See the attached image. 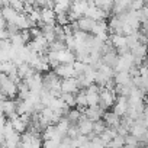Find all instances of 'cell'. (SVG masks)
Wrapping results in <instances>:
<instances>
[{
    "mask_svg": "<svg viewBox=\"0 0 148 148\" xmlns=\"http://www.w3.org/2000/svg\"><path fill=\"white\" fill-rule=\"evenodd\" d=\"M47 57H48L49 65H52L54 68L58 64H74L76 62V55L68 48H62L60 51H49Z\"/></svg>",
    "mask_w": 148,
    "mask_h": 148,
    "instance_id": "6da1fadb",
    "label": "cell"
},
{
    "mask_svg": "<svg viewBox=\"0 0 148 148\" xmlns=\"http://www.w3.org/2000/svg\"><path fill=\"white\" fill-rule=\"evenodd\" d=\"M134 65H135V58H134L132 52L125 51V52L118 55V60L113 65V70H115V73H123V71L129 73Z\"/></svg>",
    "mask_w": 148,
    "mask_h": 148,
    "instance_id": "7a4b0ae2",
    "label": "cell"
},
{
    "mask_svg": "<svg viewBox=\"0 0 148 148\" xmlns=\"http://www.w3.org/2000/svg\"><path fill=\"white\" fill-rule=\"evenodd\" d=\"M42 79H44V90H47V92H49L55 96L61 95V79L54 71L47 73Z\"/></svg>",
    "mask_w": 148,
    "mask_h": 148,
    "instance_id": "3957f363",
    "label": "cell"
},
{
    "mask_svg": "<svg viewBox=\"0 0 148 148\" xmlns=\"http://www.w3.org/2000/svg\"><path fill=\"white\" fill-rule=\"evenodd\" d=\"M118 99V95L115 92V89H109V87H100V103L99 106L105 110L108 108H112L115 105Z\"/></svg>",
    "mask_w": 148,
    "mask_h": 148,
    "instance_id": "277c9868",
    "label": "cell"
},
{
    "mask_svg": "<svg viewBox=\"0 0 148 148\" xmlns=\"http://www.w3.org/2000/svg\"><path fill=\"white\" fill-rule=\"evenodd\" d=\"M86 90V99H87V108H95L99 106L100 103V86H97L96 83L89 86Z\"/></svg>",
    "mask_w": 148,
    "mask_h": 148,
    "instance_id": "5b68a950",
    "label": "cell"
},
{
    "mask_svg": "<svg viewBox=\"0 0 148 148\" xmlns=\"http://www.w3.org/2000/svg\"><path fill=\"white\" fill-rule=\"evenodd\" d=\"M25 84L28 86L29 92L41 95L44 92V79L39 73H35L34 76H31L28 80H25Z\"/></svg>",
    "mask_w": 148,
    "mask_h": 148,
    "instance_id": "8992f818",
    "label": "cell"
},
{
    "mask_svg": "<svg viewBox=\"0 0 148 148\" xmlns=\"http://www.w3.org/2000/svg\"><path fill=\"white\" fill-rule=\"evenodd\" d=\"M109 42L119 54H122L125 51H129L128 47H126V36L122 35V34H110L109 35Z\"/></svg>",
    "mask_w": 148,
    "mask_h": 148,
    "instance_id": "52a82bcc",
    "label": "cell"
},
{
    "mask_svg": "<svg viewBox=\"0 0 148 148\" xmlns=\"http://www.w3.org/2000/svg\"><path fill=\"white\" fill-rule=\"evenodd\" d=\"M54 73L60 79H71V77H77V73L74 70L73 64H58L54 68Z\"/></svg>",
    "mask_w": 148,
    "mask_h": 148,
    "instance_id": "ba28073f",
    "label": "cell"
},
{
    "mask_svg": "<svg viewBox=\"0 0 148 148\" xmlns=\"http://www.w3.org/2000/svg\"><path fill=\"white\" fill-rule=\"evenodd\" d=\"M80 89L77 77H71V79H62L61 80V93H71L76 95Z\"/></svg>",
    "mask_w": 148,
    "mask_h": 148,
    "instance_id": "9c48e42d",
    "label": "cell"
},
{
    "mask_svg": "<svg viewBox=\"0 0 148 148\" xmlns=\"http://www.w3.org/2000/svg\"><path fill=\"white\" fill-rule=\"evenodd\" d=\"M112 112L116 113L119 118H123L126 115V112H128V97L126 96H118Z\"/></svg>",
    "mask_w": 148,
    "mask_h": 148,
    "instance_id": "30bf717a",
    "label": "cell"
},
{
    "mask_svg": "<svg viewBox=\"0 0 148 148\" xmlns=\"http://www.w3.org/2000/svg\"><path fill=\"white\" fill-rule=\"evenodd\" d=\"M84 16H87V18L96 21V22H99V21H106V18H108V15H106L103 10H100L95 3H90V5H89L87 12H86Z\"/></svg>",
    "mask_w": 148,
    "mask_h": 148,
    "instance_id": "8fae6325",
    "label": "cell"
},
{
    "mask_svg": "<svg viewBox=\"0 0 148 148\" xmlns=\"http://www.w3.org/2000/svg\"><path fill=\"white\" fill-rule=\"evenodd\" d=\"M131 52H132V55H134V58H135V65H139L141 62H144V60H147V55H148V45L139 44V45L135 47Z\"/></svg>",
    "mask_w": 148,
    "mask_h": 148,
    "instance_id": "7c38bea8",
    "label": "cell"
},
{
    "mask_svg": "<svg viewBox=\"0 0 148 148\" xmlns=\"http://www.w3.org/2000/svg\"><path fill=\"white\" fill-rule=\"evenodd\" d=\"M76 25H77V29L79 31H83V32H87V34H92L95 25H96V21L87 18V16H82L80 19L76 21Z\"/></svg>",
    "mask_w": 148,
    "mask_h": 148,
    "instance_id": "4fadbf2b",
    "label": "cell"
},
{
    "mask_svg": "<svg viewBox=\"0 0 148 148\" xmlns=\"http://www.w3.org/2000/svg\"><path fill=\"white\" fill-rule=\"evenodd\" d=\"M2 15H3L6 23H8V25H13V26H16V22H18V19H19V16H21V13L16 12V10H13L10 6L3 8V9H2Z\"/></svg>",
    "mask_w": 148,
    "mask_h": 148,
    "instance_id": "5bb4252c",
    "label": "cell"
},
{
    "mask_svg": "<svg viewBox=\"0 0 148 148\" xmlns=\"http://www.w3.org/2000/svg\"><path fill=\"white\" fill-rule=\"evenodd\" d=\"M83 115H84L89 121L97 122V121H100V118L105 115V110H103L100 106H95V108H87V109H84V110H83Z\"/></svg>",
    "mask_w": 148,
    "mask_h": 148,
    "instance_id": "9a60e30c",
    "label": "cell"
},
{
    "mask_svg": "<svg viewBox=\"0 0 148 148\" xmlns=\"http://www.w3.org/2000/svg\"><path fill=\"white\" fill-rule=\"evenodd\" d=\"M35 73H36L35 68L31 64H28V62H22V64L18 65V76L22 80H28L31 76H34Z\"/></svg>",
    "mask_w": 148,
    "mask_h": 148,
    "instance_id": "2e32d148",
    "label": "cell"
},
{
    "mask_svg": "<svg viewBox=\"0 0 148 148\" xmlns=\"http://www.w3.org/2000/svg\"><path fill=\"white\" fill-rule=\"evenodd\" d=\"M77 128H79V132L82 135H92L93 134V122L89 121L84 115L82 116V119L77 122Z\"/></svg>",
    "mask_w": 148,
    "mask_h": 148,
    "instance_id": "e0dca14e",
    "label": "cell"
},
{
    "mask_svg": "<svg viewBox=\"0 0 148 148\" xmlns=\"http://www.w3.org/2000/svg\"><path fill=\"white\" fill-rule=\"evenodd\" d=\"M21 141H22L21 134L13 132L12 135H9V136L5 138V144L2 147L3 148H21Z\"/></svg>",
    "mask_w": 148,
    "mask_h": 148,
    "instance_id": "ac0fdd59",
    "label": "cell"
},
{
    "mask_svg": "<svg viewBox=\"0 0 148 148\" xmlns=\"http://www.w3.org/2000/svg\"><path fill=\"white\" fill-rule=\"evenodd\" d=\"M113 82L118 86H131L132 84V76H131L129 73H126V71H123V73H115Z\"/></svg>",
    "mask_w": 148,
    "mask_h": 148,
    "instance_id": "d6986e66",
    "label": "cell"
},
{
    "mask_svg": "<svg viewBox=\"0 0 148 148\" xmlns=\"http://www.w3.org/2000/svg\"><path fill=\"white\" fill-rule=\"evenodd\" d=\"M55 12L54 9H41V23L42 25H55Z\"/></svg>",
    "mask_w": 148,
    "mask_h": 148,
    "instance_id": "ffe728a7",
    "label": "cell"
},
{
    "mask_svg": "<svg viewBox=\"0 0 148 148\" xmlns=\"http://www.w3.org/2000/svg\"><path fill=\"white\" fill-rule=\"evenodd\" d=\"M103 118H105L106 126H109V128H118V126L121 125V121H122V119H121L116 113H113V112H105Z\"/></svg>",
    "mask_w": 148,
    "mask_h": 148,
    "instance_id": "44dd1931",
    "label": "cell"
},
{
    "mask_svg": "<svg viewBox=\"0 0 148 148\" xmlns=\"http://www.w3.org/2000/svg\"><path fill=\"white\" fill-rule=\"evenodd\" d=\"M131 3H132V0H113V13L119 15V13L129 10Z\"/></svg>",
    "mask_w": 148,
    "mask_h": 148,
    "instance_id": "7402d4cb",
    "label": "cell"
},
{
    "mask_svg": "<svg viewBox=\"0 0 148 148\" xmlns=\"http://www.w3.org/2000/svg\"><path fill=\"white\" fill-rule=\"evenodd\" d=\"M3 115H5V116H8L9 119H10L12 116L18 115V113H16V102H15V100L6 99L5 106H3Z\"/></svg>",
    "mask_w": 148,
    "mask_h": 148,
    "instance_id": "603a6c76",
    "label": "cell"
},
{
    "mask_svg": "<svg viewBox=\"0 0 148 148\" xmlns=\"http://www.w3.org/2000/svg\"><path fill=\"white\" fill-rule=\"evenodd\" d=\"M100 10H103L106 15L113 12V0H95L93 2Z\"/></svg>",
    "mask_w": 148,
    "mask_h": 148,
    "instance_id": "cb8c5ba5",
    "label": "cell"
},
{
    "mask_svg": "<svg viewBox=\"0 0 148 148\" xmlns=\"http://www.w3.org/2000/svg\"><path fill=\"white\" fill-rule=\"evenodd\" d=\"M76 106H79L82 112L84 110V108H87L86 90H80V92H77V93H76Z\"/></svg>",
    "mask_w": 148,
    "mask_h": 148,
    "instance_id": "d4e9b609",
    "label": "cell"
},
{
    "mask_svg": "<svg viewBox=\"0 0 148 148\" xmlns=\"http://www.w3.org/2000/svg\"><path fill=\"white\" fill-rule=\"evenodd\" d=\"M82 116H83V112L80 109H70L67 112V119L70 122H79L82 119Z\"/></svg>",
    "mask_w": 148,
    "mask_h": 148,
    "instance_id": "484cf974",
    "label": "cell"
},
{
    "mask_svg": "<svg viewBox=\"0 0 148 148\" xmlns=\"http://www.w3.org/2000/svg\"><path fill=\"white\" fill-rule=\"evenodd\" d=\"M60 97L62 99V102H64L68 108H74V106H76V95H71V93H61Z\"/></svg>",
    "mask_w": 148,
    "mask_h": 148,
    "instance_id": "4316f807",
    "label": "cell"
},
{
    "mask_svg": "<svg viewBox=\"0 0 148 148\" xmlns=\"http://www.w3.org/2000/svg\"><path fill=\"white\" fill-rule=\"evenodd\" d=\"M125 145V136L123 135H116L109 144L108 148H122Z\"/></svg>",
    "mask_w": 148,
    "mask_h": 148,
    "instance_id": "83f0119b",
    "label": "cell"
},
{
    "mask_svg": "<svg viewBox=\"0 0 148 148\" xmlns=\"http://www.w3.org/2000/svg\"><path fill=\"white\" fill-rule=\"evenodd\" d=\"M9 6H10L13 10L19 12V13H25V3L22 2V0H10Z\"/></svg>",
    "mask_w": 148,
    "mask_h": 148,
    "instance_id": "f1b7e54d",
    "label": "cell"
},
{
    "mask_svg": "<svg viewBox=\"0 0 148 148\" xmlns=\"http://www.w3.org/2000/svg\"><path fill=\"white\" fill-rule=\"evenodd\" d=\"M125 145H128L129 148H138V145H139V139L135 138L134 135L128 134V135H125Z\"/></svg>",
    "mask_w": 148,
    "mask_h": 148,
    "instance_id": "f546056e",
    "label": "cell"
},
{
    "mask_svg": "<svg viewBox=\"0 0 148 148\" xmlns=\"http://www.w3.org/2000/svg\"><path fill=\"white\" fill-rule=\"evenodd\" d=\"M89 148H108L106 144L100 139L99 135H95L93 138H90V147Z\"/></svg>",
    "mask_w": 148,
    "mask_h": 148,
    "instance_id": "4dcf8cb0",
    "label": "cell"
},
{
    "mask_svg": "<svg viewBox=\"0 0 148 148\" xmlns=\"http://www.w3.org/2000/svg\"><path fill=\"white\" fill-rule=\"evenodd\" d=\"M147 6V2L145 0H132V3L129 6V10H134V12H139L141 9H144Z\"/></svg>",
    "mask_w": 148,
    "mask_h": 148,
    "instance_id": "1f68e13d",
    "label": "cell"
},
{
    "mask_svg": "<svg viewBox=\"0 0 148 148\" xmlns=\"http://www.w3.org/2000/svg\"><path fill=\"white\" fill-rule=\"evenodd\" d=\"M106 123L105 121H97V122H93V134L95 135H100L105 129H106Z\"/></svg>",
    "mask_w": 148,
    "mask_h": 148,
    "instance_id": "d6a6232c",
    "label": "cell"
},
{
    "mask_svg": "<svg viewBox=\"0 0 148 148\" xmlns=\"http://www.w3.org/2000/svg\"><path fill=\"white\" fill-rule=\"evenodd\" d=\"M60 139H45L42 142V148H60Z\"/></svg>",
    "mask_w": 148,
    "mask_h": 148,
    "instance_id": "836d02e7",
    "label": "cell"
},
{
    "mask_svg": "<svg viewBox=\"0 0 148 148\" xmlns=\"http://www.w3.org/2000/svg\"><path fill=\"white\" fill-rule=\"evenodd\" d=\"M9 2L10 0H0V8H6V6H9Z\"/></svg>",
    "mask_w": 148,
    "mask_h": 148,
    "instance_id": "e575fe53",
    "label": "cell"
},
{
    "mask_svg": "<svg viewBox=\"0 0 148 148\" xmlns=\"http://www.w3.org/2000/svg\"><path fill=\"white\" fill-rule=\"evenodd\" d=\"M142 34H144V35L148 38V25H145V26L142 28Z\"/></svg>",
    "mask_w": 148,
    "mask_h": 148,
    "instance_id": "d590c367",
    "label": "cell"
},
{
    "mask_svg": "<svg viewBox=\"0 0 148 148\" xmlns=\"http://www.w3.org/2000/svg\"><path fill=\"white\" fill-rule=\"evenodd\" d=\"M145 2H147V3H148V0H145Z\"/></svg>",
    "mask_w": 148,
    "mask_h": 148,
    "instance_id": "8d00e7d4",
    "label": "cell"
},
{
    "mask_svg": "<svg viewBox=\"0 0 148 148\" xmlns=\"http://www.w3.org/2000/svg\"><path fill=\"white\" fill-rule=\"evenodd\" d=\"M0 74H2V73H0Z\"/></svg>",
    "mask_w": 148,
    "mask_h": 148,
    "instance_id": "74e56055",
    "label": "cell"
}]
</instances>
